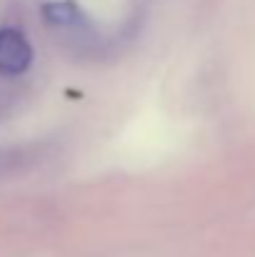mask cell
<instances>
[{"instance_id":"obj_1","label":"cell","mask_w":255,"mask_h":257,"mask_svg":"<svg viewBox=\"0 0 255 257\" xmlns=\"http://www.w3.org/2000/svg\"><path fill=\"white\" fill-rule=\"evenodd\" d=\"M33 63V48L20 30H0V75H20Z\"/></svg>"},{"instance_id":"obj_2","label":"cell","mask_w":255,"mask_h":257,"mask_svg":"<svg viewBox=\"0 0 255 257\" xmlns=\"http://www.w3.org/2000/svg\"><path fill=\"white\" fill-rule=\"evenodd\" d=\"M43 13H45V18H48L53 25H68V23H73L75 15H78L70 3H48V5L43 8Z\"/></svg>"}]
</instances>
